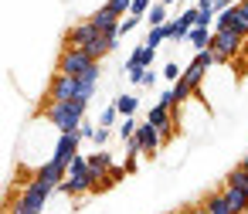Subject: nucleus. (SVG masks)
I'll list each match as a JSON object with an SVG mask.
<instances>
[{
    "label": "nucleus",
    "instance_id": "nucleus-1",
    "mask_svg": "<svg viewBox=\"0 0 248 214\" xmlns=\"http://www.w3.org/2000/svg\"><path fill=\"white\" fill-rule=\"evenodd\" d=\"M58 190H62L65 197H82V194H89V190H99V177L89 170V156L75 153V160L68 163V177L58 183Z\"/></svg>",
    "mask_w": 248,
    "mask_h": 214
},
{
    "label": "nucleus",
    "instance_id": "nucleus-2",
    "mask_svg": "<svg viewBox=\"0 0 248 214\" xmlns=\"http://www.w3.org/2000/svg\"><path fill=\"white\" fill-rule=\"evenodd\" d=\"M85 109H89V102H82V99H72V102H48L45 119H48L58 133H75V129L82 126V119H85Z\"/></svg>",
    "mask_w": 248,
    "mask_h": 214
},
{
    "label": "nucleus",
    "instance_id": "nucleus-3",
    "mask_svg": "<svg viewBox=\"0 0 248 214\" xmlns=\"http://www.w3.org/2000/svg\"><path fill=\"white\" fill-rule=\"evenodd\" d=\"M58 187L48 180V177H41V173H34V180L24 187V194L17 197V204L11 207V214H41L45 211V204H48V197L55 194Z\"/></svg>",
    "mask_w": 248,
    "mask_h": 214
},
{
    "label": "nucleus",
    "instance_id": "nucleus-4",
    "mask_svg": "<svg viewBox=\"0 0 248 214\" xmlns=\"http://www.w3.org/2000/svg\"><path fill=\"white\" fill-rule=\"evenodd\" d=\"M241 34L238 31H231V28H224V31H214L211 34V51H214V58H217V65H224V61H231L234 55H238V48H241Z\"/></svg>",
    "mask_w": 248,
    "mask_h": 214
},
{
    "label": "nucleus",
    "instance_id": "nucleus-5",
    "mask_svg": "<svg viewBox=\"0 0 248 214\" xmlns=\"http://www.w3.org/2000/svg\"><path fill=\"white\" fill-rule=\"evenodd\" d=\"M92 65H99V61H95L85 48H65L62 58H58V72H62V75H75V78L85 75Z\"/></svg>",
    "mask_w": 248,
    "mask_h": 214
},
{
    "label": "nucleus",
    "instance_id": "nucleus-6",
    "mask_svg": "<svg viewBox=\"0 0 248 214\" xmlns=\"http://www.w3.org/2000/svg\"><path fill=\"white\" fill-rule=\"evenodd\" d=\"M72 99H82V82L75 75H62L58 72L51 78V85H48V102H72Z\"/></svg>",
    "mask_w": 248,
    "mask_h": 214
},
{
    "label": "nucleus",
    "instance_id": "nucleus-7",
    "mask_svg": "<svg viewBox=\"0 0 248 214\" xmlns=\"http://www.w3.org/2000/svg\"><path fill=\"white\" fill-rule=\"evenodd\" d=\"M99 34H102V31H99L92 21H82V24H75V28L65 31V48H85V45H92Z\"/></svg>",
    "mask_w": 248,
    "mask_h": 214
},
{
    "label": "nucleus",
    "instance_id": "nucleus-8",
    "mask_svg": "<svg viewBox=\"0 0 248 214\" xmlns=\"http://www.w3.org/2000/svg\"><path fill=\"white\" fill-rule=\"evenodd\" d=\"M78 143H82V133L75 129V133H62L58 136V146H55V163H62L65 170H68V163L75 160V153H78Z\"/></svg>",
    "mask_w": 248,
    "mask_h": 214
},
{
    "label": "nucleus",
    "instance_id": "nucleus-9",
    "mask_svg": "<svg viewBox=\"0 0 248 214\" xmlns=\"http://www.w3.org/2000/svg\"><path fill=\"white\" fill-rule=\"evenodd\" d=\"M146 122H153V126L160 129V136H163V139H170V136H173V126H177V122H173V112H170L167 106H160V102L150 109Z\"/></svg>",
    "mask_w": 248,
    "mask_h": 214
},
{
    "label": "nucleus",
    "instance_id": "nucleus-10",
    "mask_svg": "<svg viewBox=\"0 0 248 214\" xmlns=\"http://www.w3.org/2000/svg\"><path fill=\"white\" fill-rule=\"evenodd\" d=\"M136 139H140V146H143V153H146V156H153V153H156V146L163 143V136H160V129H156L153 122H140Z\"/></svg>",
    "mask_w": 248,
    "mask_h": 214
},
{
    "label": "nucleus",
    "instance_id": "nucleus-11",
    "mask_svg": "<svg viewBox=\"0 0 248 214\" xmlns=\"http://www.w3.org/2000/svg\"><path fill=\"white\" fill-rule=\"evenodd\" d=\"M89 21H92V24H95L102 34H119V21H123V17H119V14H112L109 7H99V11H95ZM119 38H123V34H119Z\"/></svg>",
    "mask_w": 248,
    "mask_h": 214
},
{
    "label": "nucleus",
    "instance_id": "nucleus-12",
    "mask_svg": "<svg viewBox=\"0 0 248 214\" xmlns=\"http://www.w3.org/2000/svg\"><path fill=\"white\" fill-rule=\"evenodd\" d=\"M89 170L99 177V187H102V180H106V173L112 170V156L109 153H102V150H95V153H89Z\"/></svg>",
    "mask_w": 248,
    "mask_h": 214
},
{
    "label": "nucleus",
    "instance_id": "nucleus-13",
    "mask_svg": "<svg viewBox=\"0 0 248 214\" xmlns=\"http://www.w3.org/2000/svg\"><path fill=\"white\" fill-rule=\"evenodd\" d=\"M224 197H228V204H231V214H245V207H248V190H241V187H224Z\"/></svg>",
    "mask_w": 248,
    "mask_h": 214
},
{
    "label": "nucleus",
    "instance_id": "nucleus-14",
    "mask_svg": "<svg viewBox=\"0 0 248 214\" xmlns=\"http://www.w3.org/2000/svg\"><path fill=\"white\" fill-rule=\"evenodd\" d=\"M204 207H207L211 214H231V204H228V197H224V190H214V194H207V200H204Z\"/></svg>",
    "mask_w": 248,
    "mask_h": 214
},
{
    "label": "nucleus",
    "instance_id": "nucleus-15",
    "mask_svg": "<svg viewBox=\"0 0 248 214\" xmlns=\"http://www.w3.org/2000/svg\"><path fill=\"white\" fill-rule=\"evenodd\" d=\"M167 21H170V7L156 0V4L150 7V14H146V24H150V28H160V24H167Z\"/></svg>",
    "mask_w": 248,
    "mask_h": 214
},
{
    "label": "nucleus",
    "instance_id": "nucleus-16",
    "mask_svg": "<svg viewBox=\"0 0 248 214\" xmlns=\"http://www.w3.org/2000/svg\"><path fill=\"white\" fill-rule=\"evenodd\" d=\"M211 28H190V34H187V41L197 48V51H204V48H211Z\"/></svg>",
    "mask_w": 248,
    "mask_h": 214
},
{
    "label": "nucleus",
    "instance_id": "nucleus-17",
    "mask_svg": "<svg viewBox=\"0 0 248 214\" xmlns=\"http://www.w3.org/2000/svg\"><path fill=\"white\" fill-rule=\"evenodd\" d=\"M136 65H143V68H153V61H156V48H150V45H140L133 55H129Z\"/></svg>",
    "mask_w": 248,
    "mask_h": 214
},
{
    "label": "nucleus",
    "instance_id": "nucleus-18",
    "mask_svg": "<svg viewBox=\"0 0 248 214\" xmlns=\"http://www.w3.org/2000/svg\"><path fill=\"white\" fill-rule=\"evenodd\" d=\"M224 187H241V190H248V170L238 163V167H234V170L224 177Z\"/></svg>",
    "mask_w": 248,
    "mask_h": 214
},
{
    "label": "nucleus",
    "instance_id": "nucleus-19",
    "mask_svg": "<svg viewBox=\"0 0 248 214\" xmlns=\"http://www.w3.org/2000/svg\"><path fill=\"white\" fill-rule=\"evenodd\" d=\"M116 109H119V116H123V119H126V116H136L140 99H136V95H119V99H116Z\"/></svg>",
    "mask_w": 248,
    "mask_h": 214
},
{
    "label": "nucleus",
    "instance_id": "nucleus-20",
    "mask_svg": "<svg viewBox=\"0 0 248 214\" xmlns=\"http://www.w3.org/2000/svg\"><path fill=\"white\" fill-rule=\"evenodd\" d=\"M163 41H170V34H167V24H160V28H150V34H146V41H143V45H150V48H160Z\"/></svg>",
    "mask_w": 248,
    "mask_h": 214
},
{
    "label": "nucleus",
    "instance_id": "nucleus-21",
    "mask_svg": "<svg viewBox=\"0 0 248 214\" xmlns=\"http://www.w3.org/2000/svg\"><path fill=\"white\" fill-rule=\"evenodd\" d=\"M123 72H126V78H129L133 85H143V75H146V68H143V65H136L133 58L126 61V68H123Z\"/></svg>",
    "mask_w": 248,
    "mask_h": 214
},
{
    "label": "nucleus",
    "instance_id": "nucleus-22",
    "mask_svg": "<svg viewBox=\"0 0 248 214\" xmlns=\"http://www.w3.org/2000/svg\"><path fill=\"white\" fill-rule=\"evenodd\" d=\"M136 129H140V122H136L133 116H126V119L119 122V136H123V143H126V139H133V136H136Z\"/></svg>",
    "mask_w": 248,
    "mask_h": 214
},
{
    "label": "nucleus",
    "instance_id": "nucleus-23",
    "mask_svg": "<svg viewBox=\"0 0 248 214\" xmlns=\"http://www.w3.org/2000/svg\"><path fill=\"white\" fill-rule=\"evenodd\" d=\"M116 119H119V109H116V102H112V106H106V109H102V116H99V126H112Z\"/></svg>",
    "mask_w": 248,
    "mask_h": 214
},
{
    "label": "nucleus",
    "instance_id": "nucleus-24",
    "mask_svg": "<svg viewBox=\"0 0 248 214\" xmlns=\"http://www.w3.org/2000/svg\"><path fill=\"white\" fill-rule=\"evenodd\" d=\"M112 14H119V17H126L129 14V7H133V0H109V4H106Z\"/></svg>",
    "mask_w": 248,
    "mask_h": 214
},
{
    "label": "nucleus",
    "instance_id": "nucleus-25",
    "mask_svg": "<svg viewBox=\"0 0 248 214\" xmlns=\"http://www.w3.org/2000/svg\"><path fill=\"white\" fill-rule=\"evenodd\" d=\"M150 7H153V4H150V0H133V7H129V14H136V17H143V21H146V14H150Z\"/></svg>",
    "mask_w": 248,
    "mask_h": 214
},
{
    "label": "nucleus",
    "instance_id": "nucleus-26",
    "mask_svg": "<svg viewBox=\"0 0 248 214\" xmlns=\"http://www.w3.org/2000/svg\"><path fill=\"white\" fill-rule=\"evenodd\" d=\"M140 21H143V17H136V14H126V17L119 21V34H129V31H133Z\"/></svg>",
    "mask_w": 248,
    "mask_h": 214
},
{
    "label": "nucleus",
    "instance_id": "nucleus-27",
    "mask_svg": "<svg viewBox=\"0 0 248 214\" xmlns=\"http://www.w3.org/2000/svg\"><path fill=\"white\" fill-rule=\"evenodd\" d=\"M180 75H184V72H180V65H177V61H167V65H163V78H170V82H177Z\"/></svg>",
    "mask_w": 248,
    "mask_h": 214
},
{
    "label": "nucleus",
    "instance_id": "nucleus-28",
    "mask_svg": "<svg viewBox=\"0 0 248 214\" xmlns=\"http://www.w3.org/2000/svg\"><path fill=\"white\" fill-rule=\"evenodd\" d=\"M180 21H184L187 28H194V24H197V7H187V11L180 14Z\"/></svg>",
    "mask_w": 248,
    "mask_h": 214
},
{
    "label": "nucleus",
    "instance_id": "nucleus-29",
    "mask_svg": "<svg viewBox=\"0 0 248 214\" xmlns=\"http://www.w3.org/2000/svg\"><path fill=\"white\" fill-rule=\"evenodd\" d=\"M78 133H82V139H95V126H92L89 119H82V126H78Z\"/></svg>",
    "mask_w": 248,
    "mask_h": 214
},
{
    "label": "nucleus",
    "instance_id": "nucleus-30",
    "mask_svg": "<svg viewBox=\"0 0 248 214\" xmlns=\"http://www.w3.org/2000/svg\"><path fill=\"white\" fill-rule=\"evenodd\" d=\"M92 143H95V146H106V143H109V126H99V129H95V139H92Z\"/></svg>",
    "mask_w": 248,
    "mask_h": 214
},
{
    "label": "nucleus",
    "instance_id": "nucleus-31",
    "mask_svg": "<svg viewBox=\"0 0 248 214\" xmlns=\"http://www.w3.org/2000/svg\"><path fill=\"white\" fill-rule=\"evenodd\" d=\"M143 85H150V89L156 85V72H153V68H146V75H143Z\"/></svg>",
    "mask_w": 248,
    "mask_h": 214
},
{
    "label": "nucleus",
    "instance_id": "nucleus-32",
    "mask_svg": "<svg viewBox=\"0 0 248 214\" xmlns=\"http://www.w3.org/2000/svg\"><path fill=\"white\" fill-rule=\"evenodd\" d=\"M238 0H214V11H228V7H234Z\"/></svg>",
    "mask_w": 248,
    "mask_h": 214
},
{
    "label": "nucleus",
    "instance_id": "nucleus-33",
    "mask_svg": "<svg viewBox=\"0 0 248 214\" xmlns=\"http://www.w3.org/2000/svg\"><path fill=\"white\" fill-rule=\"evenodd\" d=\"M234 7H238V14H241V17L248 21V0H238V4H234Z\"/></svg>",
    "mask_w": 248,
    "mask_h": 214
},
{
    "label": "nucleus",
    "instance_id": "nucleus-34",
    "mask_svg": "<svg viewBox=\"0 0 248 214\" xmlns=\"http://www.w3.org/2000/svg\"><path fill=\"white\" fill-rule=\"evenodd\" d=\"M190 214H211V211H207V207L201 204V207H190Z\"/></svg>",
    "mask_w": 248,
    "mask_h": 214
},
{
    "label": "nucleus",
    "instance_id": "nucleus-35",
    "mask_svg": "<svg viewBox=\"0 0 248 214\" xmlns=\"http://www.w3.org/2000/svg\"><path fill=\"white\" fill-rule=\"evenodd\" d=\"M170 214H190V207H177V211H170Z\"/></svg>",
    "mask_w": 248,
    "mask_h": 214
},
{
    "label": "nucleus",
    "instance_id": "nucleus-36",
    "mask_svg": "<svg viewBox=\"0 0 248 214\" xmlns=\"http://www.w3.org/2000/svg\"><path fill=\"white\" fill-rule=\"evenodd\" d=\"M241 167H245V170H248V153H245V160H241Z\"/></svg>",
    "mask_w": 248,
    "mask_h": 214
},
{
    "label": "nucleus",
    "instance_id": "nucleus-37",
    "mask_svg": "<svg viewBox=\"0 0 248 214\" xmlns=\"http://www.w3.org/2000/svg\"><path fill=\"white\" fill-rule=\"evenodd\" d=\"M160 4H167V7H170V4H177V0H160Z\"/></svg>",
    "mask_w": 248,
    "mask_h": 214
},
{
    "label": "nucleus",
    "instance_id": "nucleus-38",
    "mask_svg": "<svg viewBox=\"0 0 248 214\" xmlns=\"http://www.w3.org/2000/svg\"><path fill=\"white\" fill-rule=\"evenodd\" d=\"M245 214H248V207H245Z\"/></svg>",
    "mask_w": 248,
    "mask_h": 214
}]
</instances>
